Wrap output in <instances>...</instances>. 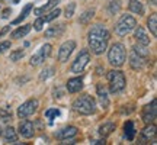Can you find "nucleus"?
<instances>
[{
	"instance_id": "nucleus-1",
	"label": "nucleus",
	"mask_w": 157,
	"mask_h": 145,
	"mask_svg": "<svg viewBox=\"0 0 157 145\" xmlns=\"http://www.w3.org/2000/svg\"><path fill=\"white\" fill-rule=\"evenodd\" d=\"M111 39V34L105 25L98 23L95 26H92L87 34V42L89 48L95 55H102L108 48V42Z\"/></svg>"
},
{
	"instance_id": "nucleus-2",
	"label": "nucleus",
	"mask_w": 157,
	"mask_h": 145,
	"mask_svg": "<svg viewBox=\"0 0 157 145\" xmlns=\"http://www.w3.org/2000/svg\"><path fill=\"white\" fill-rule=\"evenodd\" d=\"M147 61H148V50H147V46L140 44L132 46L131 54H129V67L135 70V71H138V70H141L146 65Z\"/></svg>"
},
{
	"instance_id": "nucleus-3",
	"label": "nucleus",
	"mask_w": 157,
	"mask_h": 145,
	"mask_svg": "<svg viewBox=\"0 0 157 145\" xmlns=\"http://www.w3.org/2000/svg\"><path fill=\"white\" fill-rule=\"evenodd\" d=\"M73 110L77 112L78 115H84V116H89L93 115L96 112V102L95 99L89 95H83L77 97L73 102Z\"/></svg>"
},
{
	"instance_id": "nucleus-4",
	"label": "nucleus",
	"mask_w": 157,
	"mask_h": 145,
	"mask_svg": "<svg viewBox=\"0 0 157 145\" xmlns=\"http://www.w3.org/2000/svg\"><path fill=\"white\" fill-rule=\"evenodd\" d=\"M108 83H109V91L112 95L122 93L127 87V78L121 70H112L108 72Z\"/></svg>"
},
{
	"instance_id": "nucleus-5",
	"label": "nucleus",
	"mask_w": 157,
	"mask_h": 145,
	"mask_svg": "<svg viewBox=\"0 0 157 145\" xmlns=\"http://www.w3.org/2000/svg\"><path fill=\"white\" fill-rule=\"evenodd\" d=\"M125 60H127V51H125L124 44H121V42L113 44L108 51V61H109V64L115 68H119L125 64Z\"/></svg>"
},
{
	"instance_id": "nucleus-6",
	"label": "nucleus",
	"mask_w": 157,
	"mask_h": 145,
	"mask_svg": "<svg viewBox=\"0 0 157 145\" xmlns=\"http://www.w3.org/2000/svg\"><path fill=\"white\" fill-rule=\"evenodd\" d=\"M137 26V20L134 16L131 15H122V16L118 19V22L115 23V34L118 36H125L128 35L131 31H134Z\"/></svg>"
},
{
	"instance_id": "nucleus-7",
	"label": "nucleus",
	"mask_w": 157,
	"mask_h": 145,
	"mask_svg": "<svg viewBox=\"0 0 157 145\" xmlns=\"http://www.w3.org/2000/svg\"><path fill=\"white\" fill-rule=\"evenodd\" d=\"M38 106L39 103L36 99H29V100H26L25 103H22L21 106L17 107V112H16L17 117L19 119H26V117L34 115L35 112L38 110Z\"/></svg>"
},
{
	"instance_id": "nucleus-8",
	"label": "nucleus",
	"mask_w": 157,
	"mask_h": 145,
	"mask_svg": "<svg viewBox=\"0 0 157 145\" xmlns=\"http://www.w3.org/2000/svg\"><path fill=\"white\" fill-rule=\"evenodd\" d=\"M89 61H90L89 50H82L80 51V54L76 57L73 65H71V72H74V74H80V72H83V70L86 68V65L89 64Z\"/></svg>"
},
{
	"instance_id": "nucleus-9",
	"label": "nucleus",
	"mask_w": 157,
	"mask_h": 145,
	"mask_svg": "<svg viewBox=\"0 0 157 145\" xmlns=\"http://www.w3.org/2000/svg\"><path fill=\"white\" fill-rule=\"evenodd\" d=\"M51 48H52V46H51L50 44H44L38 51H36V52H35L34 55L31 57L29 64H31L32 67H38V65H41V64H44L45 60H47L51 54Z\"/></svg>"
},
{
	"instance_id": "nucleus-10",
	"label": "nucleus",
	"mask_w": 157,
	"mask_h": 145,
	"mask_svg": "<svg viewBox=\"0 0 157 145\" xmlns=\"http://www.w3.org/2000/svg\"><path fill=\"white\" fill-rule=\"evenodd\" d=\"M157 117V100L156 99H153V102L150 105H147L143 112H141V119H143V122L148 125V123H153L156 121Z\"/></svg>"
},
{
	"instance_id": "nucleus-11",
	"label": "nucleus",
	"mask_w": 157,
	"mask_h": 145,
	"mask_svg": "<svg viewBox=\"0 0 157 145\" xmlns=\"http://www.w3.org/2000/svg\"><path fill=\"white\" fill-rule=\"evenodd\" d=\"M76 41L73 39H70V41H66L64 44L60 46V50H58V61L60 62H67L70 55L73 54V51L76 50Z\"/></svg>"
},
{
	"instance_id": "nucleus-12",
	"label": "nucleus",
	"mask_w": 157,
	"mask_h": 145,
	"mask_svg": "<svg viewBox=\"0 0 157 145\" xmlns=\"http://www.w3.org/2000/svg\"><path fill=\"white\" fill-rule=\"evenodd\" d=\"M17 132L23 138H26V139H31L32 136L35 135V126L32 122H29V121H22V122L19 123V128H17Z\"/></svg>"
},
{
	"instance_id": "nucleus-13",
	"label": "nucleus",
	"mask_w": 157,
	"mask_h": 145,
	"mask_svg": "<svg viewBox=\"0 0 157 145\" xmlns=\"http://www.w3.org/2000/svg\"><path fill=\"white\" fill-rule=\"evenodd\" d=\"M77 128L76 126H66V128L60 129L58 132L56 134V136L58 138V139L61 141H67V139H71V138H74L76 135H77Z\"/></svg>"
},
{
	"instance_id": "nucleus-14",
	"label": "nucleus",
	"mask_w": 157,
	"mask_h": 145,
	"mask_svg": "<svg viewBox=\"0 0 157 145\" xmlns=\"http://www.w3.org/2000/svg\"><path fill=\"white\" fill-rule=\"evenodd\" d=\"M67 87L68 93H78L80 90L83 89V78L82 77H74V78H70L66 84Z\"/></svg>"
},
{
	"instance_id": "nucleus-15",
	"label": "nucleus",
	"mask_w": 157,
	"mask_h": 145,
	"mask_svg": "<svg viewBox=\"0 0 157 145\" xmlns=\"http://www.w3.org/2000/svg\"><path fill=\"white\" fill-rule=\"evenodd\" d=\"M66 31V25L64 23H58V25H52L45 31V38H57L60 35L64 34Z\"/></svg>"
},
{
	"instance_id": "nucleus-16",
	"label": "nucleus",
	"mask_w": 157,
	"mask_h": 145,
	"mask_svg": "<svg viewBox=\"0 0 157 145\" xmlns=\"http://www.w3.org/2000/svg\"><path fill=\"white\" fill-rule=\"evenodd\" d=\"M135 39H137V42L140 45H144V46H148L150 45V38H148V35L146 34V31L143 26H135Z\"/></svg>"
},
{
	"instance_id": "nucleus-17",
	"label": "nucleus",
	"mask_w": 157,
	"mask_h": 145,
	"mask_svg": "<svg viewBox=\"0 0 157 145\" xmlns=\"http://www.w3.org/2000/svg\"><path fill=\"white\" fill-rule=\"evenodd\" d=\"M3 139H5L6 144H16V141H17L16 131L12 128V126L6 128L5 131H3Z\"/></svg>"
},
{
	"instance_id": "nucleus-18",
	"label": "nucleus",
	"mask_w": 157,
	"mask_h": 145,
	"mask_svg": "<svg viewBox=\"0 0 157 145\" xmlns=\"http://www.w3.org/2000/svg\"><path fill=\"white\" fill-rule=\"evenodd\" d=\"M135 134H137V131H135L134 122L132 121H127L125 125H124V135H125V138L128 141H132L135 138Z\"/></svg>"
},
{
	"instance_id": "nucleus-19",
	"label": "nucleus",
	"mask_w": 157,
	"mask_h": 145,
	"mask_svg": "<svg viewBox=\"0 0 157 145\" xmlns=\"http://www.w3.org/2000/svg\"><path fill=\"white\" fill-rule=\"evenodd\" d=\"M115 128H117V125L113 122H105L103 125L99 126V135L103 136V138H106V136H109L115 131Z\"/></svg>"
},
{
	"instance_id": "nucleus-20",
	"label": "nucleus",
	"mask_w": 157,
	"mask_h": 145,
	"mask_svg": "<svg viewBox=\"0 0 157 145\" xmlns=\"http://www.w3.org/2000/svg\"><path fill=\"white\" fill-rule=\"evenodd\" d=\"M98 97H99V103H101L102 107H108L109 105V99H108L106 90L103 87V84H98Z\"/></svg>"
},
{
	"instance_id": "nucleus-21",
	"label": "nucleus",
	"mask_w": 157,
	"mask_h": 145,
	"mask_svg": "<svg viewBox=\"0 0 157 145\" xmlns=\"http://www.w3.org/2000/svg\"><path fill=\"white\" fill-rule=\"evenodd\" d=\"M154 135H156V126L153 123H148L146 128L141 131V139L150 141V138H154Z\"/></svg>"
},
{
	"instance_id": "nucleus-22",
	"label": "nucleus",
	"mask_w": 157,
	"mask_h": 145,
	"mask_svg": "<svg viewBox=\"0 0 157 145\" xmlns=\"http://www.w3.org/2000/svg\"><path fill=\"white\" fill-rule=\"evenodd\" d=\"M31 26H32V25H23V26H19L16 31L12 32V38L21 39V38H23V36H26V35L31 32Z\"/></svg>"
},
{
	"instance_id": "nucleus-23",
	"label": "nucleus",
	"mask_w": 157,
	"mask_h": 145,
	"mask_svg": "<svg viewBox=\"0 0 157 145\" xmlns=\"http://www.w3.org/2000/svg\"><path fill=\"white\" fill-rule=\"evenodd\" d=\"M106 10L109 16H113L117 15L118 12L121 10V0H109L106 6Z\"/></svg>"
},
{
	"instance_id": "nucleus-24",
	"label": "nucleus",
	"mask_w": 157,
	"mask_h": 145,
	"mask_svg": "<svg viewBox=\"0 0 157 145\" xmlns=\"http://www.w3.org/2000/svg\"><path fill=\"white\" fill-rule=\"evenodd\" d=\"M128 9L135 15H143L144 13V6H143L140 0H129Z\"/></svg>"
},
{
	"instance_id": "nucleus-25",
	"label": "nucleus",
	"mask_w": 157,
	"mask_h": 145,
	"mask_svg": "<svg viewBox=\"0 0 157 145\" xmlns=\"http://www.w3.org/2000/svg\"><path fill=\"white\" fill-rule=\"evenodd\" d=\"M147 28L150 29V32H151L153 36H157V13H154V15H151V16L148 17Z\"/></svg>"
},
{
	"instance_id": "nucleus-26",
	"label": "nucleus",
	"mask_w": 157,
	"mask_h": 145,
	"mask_svg": "<svg viewBox=\"0 0 157 145\" xmlns=\"http://www.w3.org/2000/svg\"><path fill=\"white\" fill-rule=\"evenodd\" d=\"M58 5V0H50L47 5L41 6V7H38L36 10H35V15H38V16H41L44 12H48L50 9H52V7H56V6Z\"/></svg>"
},
{
	"instance_id": "nucleus-27",
	"label": "nucleus",
	"mask_w": 157,
	"mask_h": 145,
	"mask_svg": "<svg viewBox=\"0 0 157 145\" xmlns=\"http://www.w3.org/2000/svg\"><path fill=\"white\" fill-rule=\"evenodd\" d=\"M95 16V9H89V10H86L83 15H80V19H78V22L83 23V25H87V23L93 19Z\"/></svg>"
},
{
	"instance_id": "nucleus-28",
	"label": "nucleus",
	"mask_w": 157,
	"mask_h": 145,
	"mask_svg": "<svg viewBox=\"0 0 157 145\" xmlns=\"http://www.w3.org/2000/svg\"><path fill=\"white\" fill-rule=\"evenodd\" d=\"M32 7H34V5H32V3H29V5L25 6V9H23V12L21 13V16L16 17V19H15V20L12 22V25H17V23H21V22H22L23 19H26V16L29 15V12L32 10Z\"/></svg>"
},
{
	"instance_id": "nucleus-29",
	"label": "nucleus",
	"mask_w": 157,
	"mask_h": 145,
	"mask_svg": "<svg viewBox=\"0 0 157 145\" xmlns=\"http://www.w3.org/2000/svg\"><path fill=\"white\" fill-rule=\"evenodd\" d=\"M61 15V9H58V7H56V9H52V10L48 13V15H45V16H41L42 17V20H44V23L47 22H51V20H54V19H57V17Z\"/></svg>"
},
{
	"instance_id": "nucleus-30",
	"label": "nucleus",
	"mask_w": 157,
	"mask_h": 145,
	"mask_svg": "<svg viewBox=\"0 0 157 145\" xmlns=\"http://www.w3.org/2000/svg\"><path fill=\"white\" fill-rule=\"evenodd\" d=\"M0 119L3 122H9L12 119V110L9 107H0Z\"/></svg>"
},
{
	"instance_id": "nucleus-31",
	"label": "nucleus",
	"mask_w": 157,
	"mask_h": 145,
	"mask_svg": "<svg viewBox=\"0 0 157 145\" xmlns=\"http://www.w3.org/2000/svg\"><path fill=\"white\" fill-rule=\"evenodd\" d=\"M23 55H25V51L23 50H15L13 52H10V61L16 62L19 60H22Z\"/></svg>"
},
{
	"instance_id": "nucleus-32",
	"label": "nucleus",
	"mask_w": 157,
	"mask_h": 145,
	"mask_svg": "<svg viewBox=\"0 0 157 145\" xmlns=\"http://www.w3.org/2000/svg\"><path fill=\"white\" fill-rule=\"evenodd\" d=\"M74 9H76V5L74 3H68L67 7H66V17L70 19V17L74 15Z\"/></svg>"
},
{
	"instance_id": "nucleus-33",
	"label": "nucleus",
	"mask_w": 157,
	"mask_h": 145,
	"mask_svg": "<svg viewBox=\"0 0 157 145\" xmlns=\"http://www.w3.org/2000/svg\"><path fill=\"white\" fill-rule=\"evenodd\" d=\"M52 71H54L52 68H47V70H44V71L41 72V76H39V80H41V81L47 80V78H48V77L51 76V74H52Z\"/></svg>"
},
{
	"instance_id": "nucleus-34",
	"label": "nucleus",
	"mask_w": 157,
	"mask_h": 145,
	"mask_svg": "<svg viewBox=\"0 0 157 145\" xmlns=\"http://www.w3.org/2000/svg\"><path fill=\"white\" fill-rule=\"evenodd\" d=\"M10 48V41H3V42H0V55L6 52V51Z\"/></svg>"
},
{
	"instance_id": "nucleus-35",
	"label": "nucleus",
	"mask_w": 157,
	"mask_h": 145,
	"mask_svg": "<svg viewBox=\"0 0 157 145\" xmlns=\"http://www.w3.org/2000/svg\"><path fill=\"white\" fill-rule=\"evenodd\" d=\"M60 115V110L58 109H50V110L45 112V116L48 117V119H52L54 116H58Z\"/></svg>"
},
{
	"instance_id": "nucleus-36",
	"label": "nucleus",
	"mask_w": 157,
	"mask_h": 145,
	"mask_svg": "<svg viewBox=\"0 0 157 145\" xmlns=\"http://www.w3.org/2000/svg\"><path fill=\"white\" fill-rule=\"evenodd\" d=\"M44 25H45V23H44V20H42V17L39 16L38 19L35 20V23H34V28H35V31H41Z\"/></svg>"
},
{
	"instance_id": "nucleus-37",
	"label": "nucleus",
	"mask_w": 157,
	"mask_h": 145,
	"mask_svg": "<svg viewBox=\"0 0 157 145\" xmlns=\"http://www.w3.org/2000/svg\"><path fill=\"white\" fill-rule=\"evenodd\" d=\"M9 29H10V26H6L5 29H2V32H0V38H2L5 34H7V32H9Z\"/></svg>"
},
{
	"instance_id": "nucleus-38",
	"label": "nucleus",
	"mask_w": 157,
	"mask_h": 145,
	"mask_svg": "<svg viewBox=\"0 0 157 145\" xmlns=\"http://www.w3.org/2000/svg\"><path fill=\"white\" fill-rule=\"evenodd\" d=\"M9 13H10V9H6L5 13H3V17H7L9 16Z\"/></svg>"
},
{
	"instance_id": "nucleus-39",
	"label": "nucleus",
	"mask_w": 157,
	"mask_h": 145,
	"mask_svg": "<svg viewBox=\"0 0 157 145\" xmlns=\"http://www.w3.org/2000/svg\"><path fill=\"white\" fill-rule=\"evenodd\" d=\"M0 135H2V129H0Z\"/></svg>"
}]
</instances>
